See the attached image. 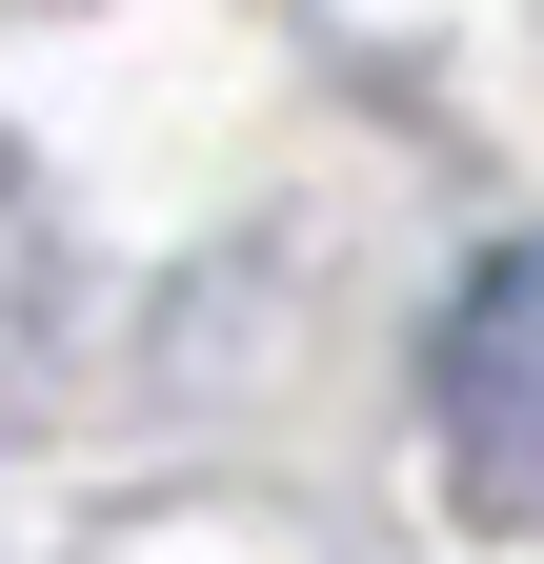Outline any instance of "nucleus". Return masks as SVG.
<instances>
[{"label":"nucleus","instance_id":"obj_1","mask_svg":"<svg viewBox=\"0 0 544 564\" xmlns=\"http://www.w3.org/2000/svg\"><path fill=\"white\" fill-rule=\"evenodd\" d=\"M424 383H444L464 484H544V223L464 262V303H444V343H424Z\"/></svg>","mask_w":544,"mask_h":564}]
</instances>
